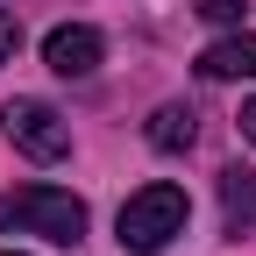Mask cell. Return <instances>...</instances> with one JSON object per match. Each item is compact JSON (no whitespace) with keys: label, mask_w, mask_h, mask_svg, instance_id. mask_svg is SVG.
<instances>
[{"label":"cell","mask_w":256,"mask_h":256,"mask_svg":"<svg viewBox=\"0 0 256 256\" xmlns=\"http://www.w3.org/2000/svg\"><path fill=\"white\" fill-rule=\"evenodd\" d=\"M0 256H14V249H0Z\"/></svg>","instance_id":"cell-11"},{"label":"cell","mask_w":256,"mask_h":256,"mask_svg":"<svg viewBox=\"0 0 256 256\" xmlns=\"http://www.w3.org/2000/svg\"><path fill=\"white\" fill-rule=\"evenodd\" d=\"M192 142H200V114H192V107H156L150 114V150H164V156H185Z\"/></svg>","instance_id":"cell-7"},{"label":"cell","mask_w":256,"mask_h":256,"mask_svg":"<svg viewBox=\"0 0 256 256\" xmlns=\"http://www.w3.org/2000/svg\"><path fill=\"white\" fill-rule=\"evenodd\" d=\"M185 214H192V206H185V185L156 178V185H142V192H128L114 235H121L128 256H156V249H171V242L185 235Z\"/></svg>","instance_id":"cell-1"},{"label":"cell","mask_w":256,"mask_h":256,"mask_svg":"<svg viewBox=\"0 0 256 256\" xmlns=\"http://www.w3.org/2000/svg\"><path fill=\"white\" fill-rule=\"evenodd\" d=\"M0 228H22V235H43V242H78L86 235V200L64 192V185L0 192Z\"/></svg>","instance_id":"cell-2"},{"label":"cell","mask_w":256,"mask_h":256,"mask_svg":"<svg viewBox=\"0 0 256 256\" xmlns=\"http://www.w3.org/2000/svg\"><path fill=\"white\" fill-rule=\"evenodd\" d=\"M242 8H249V0H200V22H214V28H235V22H242Z\"/></svg>","instance_id":"cell-8"},{"label":"cell","mask_w":256,"mask_h":256,"mask_svg":"<svg viewBox=\"0 0 256 256\" xmlns=\"http://www.w3.org/2000/svg\"><path fill=\"white\" fill-rule=\"evenodd\" d=\"M242 136H249V142H256V100H249V107H242Z\"/></svg>","instance_id":"cell-10"},{"label":"cell","mask_w":256,"mask_h":256,"mask_svg":"<svg viewBox=\"0 0 256 256\" xmlns=\"http://www.w3.org/2000/svg\"><path fill=\"white\" fill-rule=\"evenodd\" d=\"M100 57H107V43H100V28H86V22H64V28L43 36V64L57 78H92Z\"/></svg>","instance_id":"cell-4"},{"label":"cell","mask_w":256,"mask_h":256,"mask_svg":"<svg viewBox=\"0 0 256 256\" xmlns=\"http://www.w3.org/2000/svg\"><path fill=\"white\" fill-rule=\"evenodd\" d=\"M14 50H22V22L0 14V64H14Z\"/></svg>","instance_id":"cell-9"},{"label":"cell","mask_w":256,"mask_h":256,"mask_svg":"<svg viewBox=\"0 0 256 256\" xmlns=\"http://www.w3.org/2000/svg\"><path fill=\"white\" fill-rule=\"evenodd\" d=\"M200 78H256V36L242 28V36H220V43H206L200 50Z\"/></svg>","instance_id":"cell-5"},{"label":"cell","mask_w":256,"mask_h":256,"mask_svg":"<svg viewBox=\"0 0 256 256\" xmlns=\"http://www.w3.org/2000/svg\"><path fill=\"white\" fill-rule=\"evenodd\" d=\"M0 128H8V142L22 156H36V164H64L72 156V128L50 100H8L0 107Z\"/></svg>","instance_id":"cell-3"},{"label":"cell","mask_w":256,"mask_h":256,"mask_svg":"<svg viewBox=\"0 0 256 256\" xmlns=\"http://www.w3.org/2000/svg\"><path fill=\"white\" fill-rule=\"evenodd\" d=\"M220 220H228V235H249L256 228V171L249 164L220 171Z\"/></svg>","instance_id":"cell-6"}]
</instances>
